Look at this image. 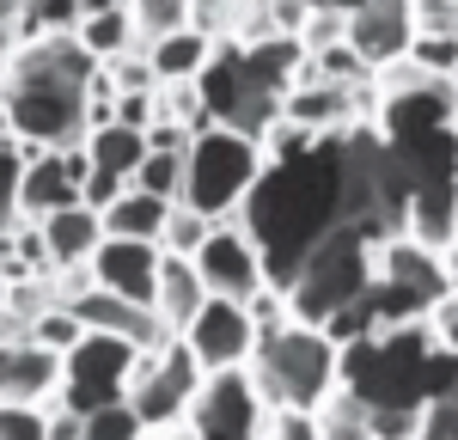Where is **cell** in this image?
<instances>
[{
  "label": "cell",
  "instance_id": "6da1fadb",
  "mask_svg": "<svg viewBox=\"0 0 458 440\" xmlns=\"http://www.w3.org/2000/svg\"><path fill=\"white\" fill-rule=\"evenodd\" d=\"M245 379L257 403H318L343 385V349L324 336L318 325H300V318H257V349L245 361Z\"/></svg>",
  "mask_w": 458,
  "mask_h": 440
},
{
  "label": "cell",
  "instance_id": "7a4b0ae2",
  "mask_svg": "<svg viewBox=\"0 0 458 440\" xmlns=\"http://www.w3.org/2000/svg\"><path fill=\"white\" fill-rule=\"evenodd\" d=\"M263 165H269V153H263L257 135L208 116V123L190 129V147H183V196L177 202L202 208L208 220H226V215L245 208V196H250V183L263 178Z\"/></svg>",
  "mask_w": 458,
  "mask_h": 440
},
{
  "label": "cell",
  "instance_id": "3957f363",
  "mask_svg": "<svg viewBox=\"0 0 458 440\" xmlns=\"http://www.w3.org/2000/svg\"><path fill=\"white\" fill-rule=\"evenodd\" d=\"M135 355H141L135 343H123V336H110V330H86L68 355H62V392H55V403H68V410L86 416V410H98V403L129 398Z\"/></svg>",
  "mask_w": 458,
  "mask_h": 440
},
{
  "label": "cell",
  "instance_id": "277c9868",
  "mask_svg": "<svg viewBox=\"0 0 458 440\" xmlns=\"http://www.w3.org/2000/svg\"><path fill=\"white\" fill-rule=\"evenodd\" d=\"M183 349L202 361V373H226V367H245L250 349H257V318H250L245 300H226V293H208L202 312L177 330Z\"/></svg>",
  "mask_w": 458,
  "mask_h": 440
},
{
  "label": "cell",
  "instance_id": "5b68a950",
  "mask_svg": "<svg viewBox=\"0 0 458 440\" xmlns=\"http://www.w3.org/2000/svg\"><path fill=\"white\" fill-rule=\"evenodd\" d=\"M196 269H202L208 293H226V300H250V293L269 288L263 245L245 233V220H239V215L214 220V233L202 239V251H196Z\"/></svg>",
  "mask_w": 458,
  "mask_h": 440
},
{
  "label": "cell",
  "instance_id": "8992f818",
  "mask_svg": "<svg viewBox=\"0 0 458 440\" xmlns=\"http://www.w3.org/2000/svg\"><path fill=\"white\" fill-rule=\"evenodd\" d=\"M257 416H263V403L250 392L245 367L208 373V379L196 385L190 410H183V422H190L196 435H208V440H250L257 435Z\"/></svg>",
  "mask_w": 458,
  "mask_h": 440
},
{
  "label": "cell",
  "instance_id": "52a82bcc",
  "mask_svg": "<svg viewBox=\"0 0 458 440\" xmlns=\"http://www.w3.org/2000/svg\"><path fill=\"white\" fill-rule=\"evenodd\" d=\"M80 183H86V147H31L25 153V172H19V215L43 220L55 208L80 202Z\"/></svg>",
  "mask_w": 458,
  "mask_h": 440
},
{
  "label": "cell",
  "instance_id": "ba28073f",
  "mask_svg": "<svg viewBox=\"0 0 458 440\" xmlns=\"http://www.w3.org/2000/svg\"><path fill=\"white\" fill-rule=\"evenodd\" d=\"M410 37H416L410 31V0H354L349 6V31H343V43H349L367 68L397 62V55L410 49Z\"/></svg>",
  "mask_w": 458,
  "mask_h": 440
},
{
  "label": "cell",
  "instance_id": "9c48e42d",
  "mask_svg": "<svg viewBox=\"0 0 458 440\" xmlns=\"http://www.w3.org/2000/svg\"><path fill=\"white\" fill-rule=\"evenodd\" d=\"M153 275H159V239H116V233L98 239V251H92V282L98 288L147 306L153 300Z\"/></svg>",
  "mask_w": 458,
  "mask_h": 440
},
{
  "label": "cell",
  "instance_id": "30bf717a",
  "mask_svg": "<svg viewBox=\"0 0 458 440\" xmlns=\"http://www.w3.org/2000/svg\"><path fill=\"white\" fill-rule=\"evenodd\" d=\"M68 312L86 330H110L123 343H135V349H165L172 343V330L153 318V306H135V300H123V293H110V288H86L80 300H68Z\"/></svg>",
  "mask_w": 458,
  "mask_h": 440
},
{
  "label": "cell",
  "instance_id": "8fae6325",
  "mask_svg": "<svg viewBox=\"0 0 458 440\" xmlns=\"http://www.w3.org/2000/svg\"><path fill=\"white\" fill-rule=\"evenodd\" d=\"M62 392V355L43 349L31 336H13L0 343V398L13 403H49Z\"/></svg>",
  "mask_w": 458,
  "mask_h": 440
},
{
  "label": "cell",
  "instance_id": "7c38bea8",
  "mask_svg": "<svg viewBox=\"0 0 458 440\" xmlns=\"http://www.w3.org/2000/svg\"><path fill=\"white\" fill-rule=\"evenodd\" d=\"M37 239H43V257H49V269H68V263H92L98 251V239H105V220L92 202H68V208H55V215L31 220Z\"/></svg>",
  "mask_w": 458,
  "mask_h": 440
},
{
  "label": "cell",
  "instance_id": "4fadbf2b",
  "mask_svg": "<svg viewBox=\"0 0 458 440\" xmlns=\"http://www.w3.org/2000/svg\"><path fill=\"white\" fill-rule=\"evenodd\" d=\"M202 300H208V282H202V269H196V257H177V251H159V275H153V318L172 330H183L196 312H202Z\"/></svg>",
  "mask_w": 458,
  "mask_h": 440
},
{
  "label": "cell",
  "instance_id": "5bb4252c",
  "mask_svg": "<svg viewBox=\"0 0 458 440\" xmlns=\"http://www.w3.org/2000/svg\"><path fill=\"white\" fill-rule=\"evenodd\" d=\"M141 49H147V62H153V80H159V86H183V80H196V73L208 68L214 31H202V25H177V31L147 37Z\"/></svg>",
  "mask_w": 458,
  "mask_h": 440
},
{
  "label": "cell",
  "instance_id": "9a60e30c",
  "mask_svg": "<svg viewBox=\"0 0 458 440\" xmlns=\"http://www.w3.org/2000/svg\"><path fill=\"white\" fill-rule=\"evenodd\" d=\"M80 147H86V165H92V172H116V178H135V165H141V153H147V129L105 116V123H92V129L80 135Z\"/></svg>",
  "mask_w": 458,
  "mask_h": 440
},
{
  "label": "cell",
  "instance_id": "2e32d148",
  "mask_svg": "<svg viewBox=\"0 0 458 440\" xmlns=\"http://www.w3.org/2000/svg\"><path fill=\"white\" fill-rule=\"evenodd\" d=\"M73 43H80L92 62H116L123 49H135L141 31H135V19H129V0H123V6H86L80 25H73Z\"/></svg>",
  "mask_w": 458,
  "mask_h": 440
},
{
  "label": "cell",
  "instance_id": "e0dca14e",
  "mask_svg": "<svg viewBox=\"0 0 458 440\" xmlns=\"http://www.w3.org/2000/svg\"><path fill=\"white\" fill-rule=\"evenodd\" d=\"M165 196H147V190H116L105 208H98V220H105V233H116V239H159V226H165Z\"/></svg>",
  "mask_w": 458,
  "mask_h": 440
},
{
  "label": "cell",
  "instance_id": "ac0fdd59",
  "mask_svg": "<svg viewBox=\"0 0 458 440\" xmlns=\"http://www.w3.org/2000/svg\"><path fill=\"white\" fill-rule=\"evenodd\" d=\"M318 416V440H373V422H367V398L354 385H336L330 398L312 410Z\"/></svg>",
  "mask_w": 458,
  "mask_h": 440
},
{
  "label": "cell",
  "instance_id": "d6986e66",
  "mask_svg": "<svg viewBox=\"0 0 458 440\" xmlns=\"http://www.w3.org/2000/svg\"><path fill=\"white\" fill-rule=\"evenodd\" d=\"M129 183H135V190H147V196L177 202V196H183V147H147Z\"/></svg>",
  "mask_w": 458,
  "mask_h": 440
},
{
  "label": "cell",
  "instance_id": "ffe728a7",
  "mask_svg": "<svg viewBox=\"0 0 458 440\" xmlns=\"http://www.w3.org/2000/svg\"><path fill=\"white\" fill-rule=\"evenodd\" d=\"M208 233H214V220L202 215V208H190V202H172V208H165V226H159V251L196 257Z\"/></svg>",
  "mask_w": 458,
  "mask_h": 440
},
{
  "label": "cell",
  "instance_id": "44dd1931",
  "mask_svg": "<svg viewBox=\"0 0 458 440\" xmlns=\"http://www.w3.org/2000/svg\"><path fill=\"white\" fill-rule=\"evenodd\" d=\"M25 153L31 147L19 135H0V233H19V172H25Z\"/></svg>",
  "mask_w": 458,
  "mask_h": 440
},
{
  "label": "cell",
  "instance_id": "7402d4cb",
  "mask_svg": "<svg viewBox=\"0 0 458 440\" xmlns=\"http://www.w3.org/2000/svg\"><path fill=\"white\" fill-rule=\"evenodd\" d=\"M86 440H147V422L135 416L129 398H116V403L86 410Z\"/></svg>",
  "mask_w": 458,
  "mask_h": 440
},
{
  "label": "cell",
  "instance_id": "603a6c76",
  "mask_svg": "<svg viewBox=\"0 0 458 440\" xmlns=\"http://www.w3.org/2000/svg\"><path fill=\"white\" fill-rule=\"evenodd\" d=\"M250 440H318V416L306 403H269L257 416V435Z\"/></svg>",
  "mask_w": 458,
  "mask_h": 440
},
{
  "label": "cell",
  "instance_id": "cb8c5ba5",
  "mask_svg": "<svg viewBox=\"0 0 458 440\" xmlns=\"http://www.w3.org/2000/svg\"><path fill=\"white\" fill-rule=\"evenodd\" d=\"M25 336H31V343H43V349H55V355H68L73 343L86 336V325H80V318H73L68 306L55 300V306H43V312H37L31 325H25Z\"/></svg>",
  "mask_w": 458,
  "mask_h": 440
},
{
  "label": "cell",
  "instance_id": "d4e9b609",
  "mask_svg": "<svg viewBox=\"0 0 458 440\" xmlns=\"http://www.w3.org/2000/svg\"><path fill=\"white\" fill-rule=\"evenodd\" d=\"M190 13H196V0H129V19H135V31L159 37V31H177V25H190Z\"/></svg>",
  "mask_w": 458,
  "mask_h": 440
},
{
  "label": "cell",
  "instance_id": "484cf974",
  "mask_svg": "<svg viewBox=\"0 0 458 440\" xmlns=\"http://www.w3.org/2000/svg\"><path fill=\"white\" fill-rule=\"evenodd\" d=\"M403 55H410L416 68L440 73V80H453V68H458V37H453V31H416Z\"/></svg>",
  "mask_w": 458,
  "mask_h": 440
},
{
  "label": "cell",
  "instance_id": "4316f807",
  "mask_svg": "<svg viewBox=\"0 0 458 440\" xmlns=\"http://www.w3.org/2000/svg\"><path fill=\"white\" fill-rule=\"evenodd\" d=\"M373 440H422V410L416 403H367Z\"/></svg>",
  "mask_w": 458,
  "mask_h": 440
},
{
  "label": "cell",
  "instance_id": "83f0119b",
  "mask_svg": "<svg viewBox=\"0 0 458 440\" xmlns=\"http://www.w3.org/2000/svg\"><path fill=\"white\" fill-rule=\"evenodd\" d=\"M0 440H49V410L0 398Z\"/></svg>",
  "mask_w": 458,
  "mask_h": 440
},
{
  "label": "cell",
  "instance_id": "f1b7e54d",
  "mask_svg": "<svg viewBox=\"0 0 458 440\" xmlns=\"http://www.w3.org/2000/svg\"><path fill=\"white\" fill-rule=\"evenodd\" d=\"M49 440H86V416L68 410V403H55L49 410Z\"/></svg>",
  "mask_w": 458,
  "mask_h": 440
},
{
  "label": "cell",
  "instance_id": "f546056e",
  "mask_svg": "<svg viewBox=\"0 0 458 440\" xmlns=\"http://www.w3.org/2000/svg\"><path fill=\"white\" fill-rule=\"evenodd\" d=\"M19 49H25V31H19L13 19H0V80L13 73V62H19Z\"/></svg>",
  "mask_w": 458,
  "mask_h": 440
},
{
  "label": "cell",
  "instance_id": "4dcf8cb0",
  "mask_svg": "<svg viewBox=\"0 0 458 440\" xmlns=\"http://www.w3.org/2000/svg\"><path fill=\"white\" fill-rule=\"evenodd\" d=\"M86 6H123V0H86Z\"/></svg>",
  "mask_w": 458,
  "mask_h": 440
},
{
  "label": "cell",
  "instance_id": "1f68e13d",
  "mask_svg": "<svg viewBox=\"0 0 458 440\" xmlns=\"http://www.w3.org/2000/svg\"><path fill=\"white\" fill-rule=\"evenodd\" d=\"M0 300H6V269H0Z\"/></svg>",
  "mask_w": 458,
  "mask_h": 440
},
{
  "label": "cell",
  "instance_id": "d6a6232c",
  "mask_svg": "<svg viewBox=\"0 0 458 440\" xmlns=\"http://www.w3.org/2000/svg\"><path fill=\"white\" fill-rule=\"evenodd\" d=\"M453 92H458V68H453Z\"/></svg>",
  "mask_w": 458,
  "mask_h": 440
},
{
  "label": "cell",
  "instance_id": "836d02e7",
  "mask_svg": "<svg viewBox=\"0 0 458 440\" xmlns=\"http://www.w3.org/2000/svg\"><path fill=\"white\" fill-rule=\"evenodd\" d=\"M245 6H263V0H245Z\"/></svg>",
  "mask_w": 458,
  "mask_h": 440
}]
</instances>
